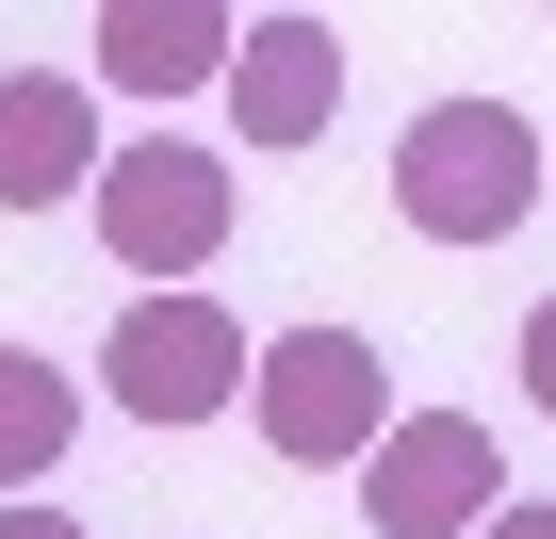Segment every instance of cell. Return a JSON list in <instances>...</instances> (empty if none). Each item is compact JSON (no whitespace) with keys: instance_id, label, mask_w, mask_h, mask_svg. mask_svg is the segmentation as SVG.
Segmentation results:
<instances>
[{"instance_id":"obj_5","label":"cell","mask_w":556,"mask_h":539,"mask_svg":"<svg viewBox=\"0 0 556 539\" xmlns=\"http://www.w3.org/2000/svg\"><path fill=\"white\" fill-rule=\"evenodd\" d=\"M99 393H115L131 425H213V409L245 393V311H213V295H131L115 344H99Z\"/></svg>"},{"instance_id":"obj_3","label":"cell","mask_w":556,"mask_h":539,"mask_svg":"<svg viewBox=\"0 0 556 539\" xmlns=\"http://www.w3.org/2000/svg\"><path fill=\"white\" fill-rule=\"evenodd\" d=\"M245 409H262V441H278V458L361 474V458H377V425H393V376H377V344H361V328H278V344L245 360Z\"/></svg>"},{"instance_id":"obj_12","label":"cell","mask_w":556,"mask_h":539,"mask_svg":"<svg viewBox=\"0 0 556 539\" xmlns=\"http://www.w3.org/2000/svg\"><path fill=\"white\" fill-rule=\"evenodd\" d=\"M475 539H556V506H491V523H475Z\"/></svg>"},{"instance_id":"obj_10","label":"cell","mask_w":556,"mask_h":539,"mask_svg":"<svg viewBox=\"0 0 556 539\" xmlns=\"http://www.w3.org/2000/svg\"><path fill=\"white\" fill-rule=\"evenodd\" d=\"M523 409H540V425H556V295H540V311H523Z\"/></svg>"},{"instance_id":"obj_6","label":"cell","mask_w":556,"mask_h":539,"mask_svg":"<svg viewBox=\"0 0 556 539\" xmlns=\"http://www.w3.org/2000/svg\"><path fill=\"white\" fill-rule=\"evenodd\" d=\"M229 115H245V147H312L344 115V34L328 17H229Z\"/></svg>"},{"instance_id":"obj_2","label":"cell","mask_w":556,"mask_h":539,"mask_svg":"<svg viewBox=\"0 0 556 539\" xmlns=\"http://www.w3.org/2000/svg\"><path fill=\"white\" fill-rule=\"evenodd\" d=\"M83 213H99V245L131 261L148 295H197V279H213V245L245 229V196H229V147H197V131H148V147H115V164L83 180Z\"/></svg>"},{"instance_id":"obj_11","label":"cell","mask_w":556,"mask_h":539,"mask_svg":"<svg viewBox=\"0 0 556 539\" xmlns=\"http://www.w3.org/2000/svg\"><path fill=\"white\" fill-rule=\"evenodd\" d=\"M0 539H83V523L66 506H0Z\"/></svg>"},{"instance_id":"obj_7","label":"cell","mask_w":556,"mask_h":539,"mask_svg":"<svg viewBox=\"0 0 556 539\" xmlns=\"http://www.w3.org/2000/svg\"><path fill=\"white\" fill-rule=\"evenodd\" d=\"M83 180H99V82L17 66V82H0V213H50Z\"/></svg>"},{"instance_id":"obj_8","label":"cell","mask_w":556,"mask_h":539,"mask_svg":"<svg viewBox=\"0 0 556 539\" xmlns=\"http://www.w3.org/2000/svg\"><path fill=\"white\" fill-rule=\"evenodd\" d=\"M99 66H115L131 99L229 82V17H213V0H115V17H99Z\"/></svg>"},{"instance_id":"obj_1","label":"cell","mask_w":556,"mask_h":539,"mask_svg":"<svg viewBox=\"0 0 556 539\" xmlns=\"http://www.w3.org/2000/svg\"><path fill=\"white\" fill-rule=\"evenodd\" d=\"M393 213H409L426 245H507V229L540 213V131H523L507 99H426V115L393 131Z\"/></svg>"},{"instance_id":"obj_9","label":"cell","mask_w":556,"mask_h":539,"mask_svg":"<svg viewBox=\"0 0 556 539\" xmlns=\"http://www.w3.org/2000/svg\"><path fill=\"white\" fill-rule=\"evenodd\" d=\"M83 441V376L66 360H34V344H0V490L34 506V474Z\"/></svg>"},{"instance_id":"obj_4","label":"cell","mask_w":556,"mask_h":539,"mask_svg":"<svg viewBox=\"0 0 556 539\" xmlns=\"http://www.w3.org/2000/svg\"><path fill=\"white\" fill-rule=\"evenodd\" d=\"M491 506H507V441L475 409H393L377 425V458H361V523L377 539H475Z\"/></svg>"}]
</instances>
